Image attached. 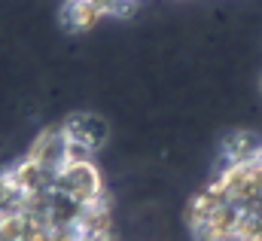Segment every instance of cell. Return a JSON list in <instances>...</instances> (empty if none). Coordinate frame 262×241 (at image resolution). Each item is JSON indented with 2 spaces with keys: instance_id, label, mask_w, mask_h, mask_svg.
Segmentation results:
<instances>
[{
  "instance_id": "3957f363",
  "label": "cell",
  "mask_w": 262,
  "mask_h": 241,
  "mask_svg": "<svg viewBox=\"0 0 262 241\" xmlns=\"http://www.w3.org/2000/svg\"><path fill=\"white\" fill-rule=\"evenodd\" d=\"M146 0H61V25L70 34H85L107 18H125Z\"/></svg>"
},
{
  "instance_id": "7a4b0ae2",
  "label": "cell",
  "mask_w": 262,
  "mask_h": 241,
  "mask_svg": "<svg viewBox=\"0 0 262 241\" xmlns=\"http://www.w3.org/2000/svg\"><path fill=\"white\" fill-rule=\"evenodd\" d=\"M186 226L192 241H262V140L226 144L186 208Z\"/></svg>"
},
{
  "instance_id": "6da1fadb",
  "label": "cell",
  "mask_w": 262,
  "mask_h": 241,
  "mask_svg": "<svg viewBox=\"0 0 262 241\" xmlns=\"http://www.w3.org/2000/svg\"><path fill=\"white\" fill-rule=\"evenodd\" d=\"M104 125L70 116L0 168V241H113V198L98 165Z\"/></svg>"
}]
</instances>
